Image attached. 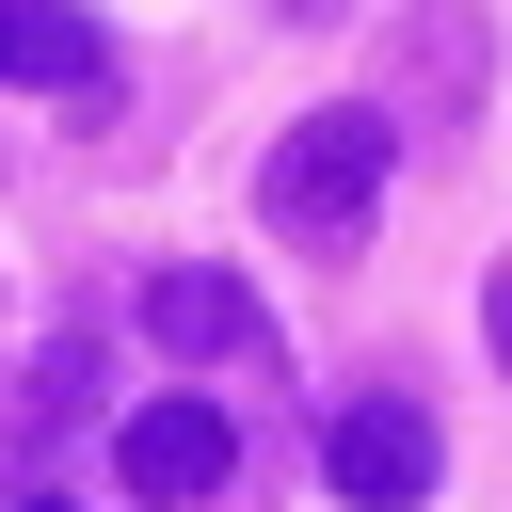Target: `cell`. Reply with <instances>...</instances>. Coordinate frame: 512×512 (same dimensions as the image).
<instances>
[{
    "instance_id": "6da1fadb",
    "label": "cell",
    "mask_w": 512,
    "mask_h": 512,
    "mask_svg": "<svg viewBox=\"0 0 512 512\" xmlns=\"http://www.w3.org/2000/svg\"><path fill=\"white\" fill-rule=\"evenodd\" d=\"M256 208H272V240L352 256V240H368V208H384V112H304V128L256 160Z\"/></svg>"
},
{
    "instance_id": "7a4b0ae2",
    "label": "cell",
    "mask_w": 512,
    "mask_h": 512,
    "mask_svg": "<svg viewBox=\"0 0 512 512\" xmlns=\"http://www.w3.org/2000/svg\"><path fill=\"white\" fill-rule=\"evenodd\" d=\"M112 480H128V512H224V480H240V432H224V400H144L128 432H112Z\"/></svg>"
},
{
    "instance_id": "3957f363",
    "label": "cell",
    "mask_w": 512,
    "mask_h": 512,
    "mask_svg": "<svg viewBox=\"0 0 512 512\" xmlns=\"http://www.w3.org/2000/svg\"><path fill=\"white\" fill-rule=\"evenodd\" d=\"M320 480H336L352 512H416V496H432V416H416V400H336V416H320Z\"/></svg>"
},
{
    "instance_id": "277c9868",
    "label": "cell",
    "mask_w": 512,
    "mask_h": 512,
    "mask_svg": "<svg viewBox=\"0 0 512 512\" xmlns=\"http://www.w3.org/2000/svg\"><path fill=\"white\" fill-rule=\"evenodd\" d=\"M144 336H160L176 368H256V352H272L256 288H240V272H208V256H176V272L144 288Z\"/></svg>"
},
{
    "instance_id": "5b68a950",
    "label": "cell",
    "mask_w": 512,
    "mask_h": 512,
    "mask_svg": "<svg viewBox=\"0 0 512 512\" xmlns=\"http://www.w3.org/2000/svg\"><path fill=\"white\" fill-rule=\"evenodd\" d=\"M96 64H112V48H96L80 0H0V80H16V96H80Z\"/></svg>"
},
{
    "instance_id": "8992f818",
    "label": "cell",
    "mask_w": 512,
    "mask_h": 512,
    "mask_svg": "<svg viewBox=\"0 0 512 512\" xmlns=\"http://www.w3.org/2000/svg\"><path fill=\"white\" fill-rule=\"evenodd\" d=\"M496 352H512V272H496Z\"/></svg>"
},
{
    "instance_id": "52a82bcc",
    "label": "cell",
    "mask_w": 512,
    "mask_h": 512,
    "mask_svg": "<svg viewBox=\"0 0 512 512\" xmlns=\"http://www.w3.org/2000/svg\"><path fill=\"white\" fill-rule=\"evenodd\" d=\"M16 512H64V496H16Z\"/></svg>"
}]
</instances>
